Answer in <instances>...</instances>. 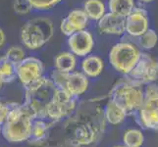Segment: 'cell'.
<instances>
[{"mask_svg": "<svg viewBox=\"0 0 158 147\" xmlns=\"http://www.w3.org/2000/svg\"><path fill=\"white\" fill-rule=\"evenodd\" d=\"M23 106L30 113L32 120L46 119V109L52 100L56 85L49 78L42 77L25 88Z\"/></svg>", "mask_w": 158, "mask_h": 147, "instance_id": "1", "label": "cell"}, {"mask_svg": "<svg viewBox=\"0 0 158 147\" xmlns=\"http://www.w3.org/2000/svg\"><path fill=\"white\" fill-rule=\"evenodd\" d=\"M9 113L1 128L3 137L10 143H22L31 137L32 118L23 104L8 103Z\"/></svg>", "mask_w": 158, "mask_h": 147, "instance_id": "2", "label": "cell"}, {"mask_svg": "<svg viewBox=\"0 0 158 147\" xmlns=\"http://www.w3.org/2000/svg\"><path fill=\"white\" fill-rule=\"evenodd\" d=\"M54 35L53 22L49 18L40 17L28 21L21 29V41L30 50H39Z\"/></svg>", "mask_w": 158, "mask_h": 147, "instance_id": "3", "label": "cell"}, {"mask_svg": "<svg viewBox=\"0 0 158 147\" xmlns=\"http://www.w3.org/2000/svg\"><path fill=\"white\" fill-rule=\"evenodd\" d=\"M140 86L130 80L120 81L111 90L110 99L123 108L127 114L139 111L143 101V91Z\"/></svg>", "mask_w": 158, "mask_h": 147, "instance_id": "4", "label": "cell"}, {"mask_svg": "<svg viewBox=\"0 0 158 147\" xmlns=\"http://www.w3.org/2000/svg\"><path fill=\"white\" fill-rule=\"evenodd\" d=\"M140 51L131 42H119L109 52V61L117 72L129 75L139 62Z\"/></svg>", "mask_w": 158, "mask_h": 147, "instance_id": "5", "label": "cell"}, {"mask_svg": "<svg viewBox=\"0 0 158 147\" xmlns=\"http://www.w3.org/2000/svg\"><path fill=\"white\" fill-rule=\"evenodd\" d=\"M56 88L63 89L75 98L85 94L89 89V78L83 72L63 73L54 69L50 76Z\"/></svg>", "mask_w": 158, "mask_h": 147, "instance_id": "6", "label": "cell"}, {"mask_svg": "<svg viewBox=\"0 0 158 147\" xmlns=\"http://www.w3.org/2000/svg\"><path fill=\"white\" fill-rule=\"evenodd\" d=\"M76 98L72 97L68 92L63 89L56 88L52 100L46 109V119L52 122H60L67 118L77 108Z\"/></svg>", "mask_w": 158, "mask_h": 147, "instance_id": "7", "label": "cell"}, {"mask_svg": "<svg viewBox=\"0 0 158 147\" xmlns=\"http://www.w3.org/2000/svg\"><path fill=\"white\" fill-rule=\"evenodd\" d=\"M139 111L140 121L146 129H158V86L153 83L146 86Z\"/></svg>", "mask_w": 158, "mask_h": 147, "instance_id": "8", "label": "cell"}, {"mask_svg": "<svg viewBox=\"0 0 158 147\" xmlns=\"http://www.w3.org/2000/svg\"><path fill=\"white\" fill-rule=\"evenodd\" d=\"M130 80L139 85L149 84L158 80V62L148 53H140L139 62L129 74Z\"/></svg>", "mask_w": 158, "mask_h": 147, "instance_id": "9", "label": "cell"}, {"mask_svg": "<svg viewBox=\"0 0 158 147\" xmlns=\"http://www.w3.org/2000/svg\"><path fill=\"white\" fill-rule=\"evenodd\" d=\"M43 64L39 58L26 57L16 66V76L24 88H27L43 76Z\"/></svg>", "mask_w": 158, "mask_h": 147, "instance_id": "10", "label": "cell"}, {"mask_svg": "<svg viewBox=\"0 0 158 147\" xmlns=\"http://www.w3.org/2000/svg\"><path fill=\"white\" fill-rule=\"evenodd\" d=\"M68 37L69 48L75 56L85 57L94 47V36L86 30L76 31Z\"/></svg>", "mask_w": 158, "mask_h": 147, "instance_id": "11", "label": "cell"}, {"mask_svg": "<svg viewBox=\"0 0 158 147\" xmlns=\"http://www.w3.org/2000/svg\"><path fill=\"white\" fill-rule=\"evenodd\" d=\"M97 22V28L101 34L122 35L126 32V18L120 15L108 12Z\"/></svg>", "mask_w": 158, "mask_h": 147, "instance_id": "12", "label": "cell"}, {"mask_svg": "<svg viewBox=\"0 0 158 147\" xmlns=\"http://www.w3.org/2000/svg\"><path fill=\"white\" fill-rule=\"evenodd\" d=\"M149 29L148 13L143 9L135 7L126 17V32L133 37H139Z\"/></svg>", "mask_w": 158, "mask_h": 147, "instance_id": "13", "label": "cell"}, {"mask_svg": "<svg viewBox=\"0 0 158 147\" xmlns=\"http://www.w3.org/2000/svg\"><path fill=\"white\" fill-rule=\"evenodd\" d=\"M89 19L88 15L85 14L84 10H73L67 15V17H65L61 21L60 30H61L62 34L70 36L76 31L85 30L89 25Z\"/></svg>", "mask_w": 158, "mask_h": 147, "instance_id": "14", "label": "cell"}, {"mask_svg": "<svg viewBox=\"0 0 158 147\" xmlns=\"http://www.w3.org/2000/svg\"><path fill=\"white\" fill-rule=\"evenodd\" d=\"M81 71L88 78H97L104 70V63L102 59L96 55L85 56L81 61Z\"/></svg>", "mask_w": 158, "mask_h": 147, "instance_id": "15", "label": "cell"}, {"mask_svg": "<svg viewBox=\"0 0 158 147\" xmlns=\"http://www.w3.org/2000/svg\"><path fill=\"white\" fill-rule=\"evenodd\" d=\"M103 114H104L105 121L108 124L113 125V126H117V125L123 123L128 115L127 112L112 99L106 103L104 110H103Z\"/></svg>", "mask_w": 158, "mask_h": 147, "instance_id": "16", "label": "cell"}, {"mask_svg": "<svg viewBox=\"0 0 158 147\" xmlns=\"http://www.w3.org/2000/svg\"><path fill=\"white\" fill-rule=\"evenodd\" d=\"M54 67L63 73H72L77 67V58L71 51H64L56 55Z\"/></svg>", "mask_w": 158, "mask_h": 147, "instance_id": "17", "label": "cell"}, {"mask_svg": "<svg viewBox=\"0 0 158 147\" xmlns=\"http://www.w3.org/2000/svg\"><path fill=\"white\" fill-rule=\"evenodd\" d=\"M109 12L126 18L135 8V0H109Z\"/></svg>", "mask_w": 158, "mask_h": 147, "instance_id": "18", "label": "cell"}, {"mask_svg": "<svg viewBox=\"0 0 158 147\" xmlns=\"http://www.w3.org/2000/svg\"><path fill=\"white\" fill-rule=\"evenodd\" d=\"M84 11L88 15L89 19L98 21L106 13V6L101 0H85Z\"/></svg>", "mask_w": 158, "mask_h": 147, "instance_id": "19", "label": "cell"}, {"mask_svg": "<svg viewBox=\"0 0 158 147\" xmlns=\"http://www.w3.org/2000/svg\"><path fill=\"white\" fill-rule=\"evenodd\" d=\"M50 124L46 123L43 119H35L32 121L31 126V141L44 142L47 137Z\"/></svg>", "mask_w": 158, "mask_h": 147, "instance_id": "20", "label": "cell"}, {"mask_svg": "<svg viewBox=\"0 0 158 147\" xmlns=\"http://www.w3.org/2000/svg\"><path fill=\"white\" fill-rule=\"evenodd\" d=\"M0 75L2 76L4 84H9L17 78L16 66L4 56L0 57Z\"/></svg>", "mask_w": 158, "mask_h": 147, "instance_id": "21", "label": "cell"}, {"mask_svg": "<svg viewBox=\"0 0 158 147\" xmlns=\"http://www.w3.org/2000/svg\"><path fill=\"white\" fill-rule=\"evenodd\" d=\"M123 141L127 147H141L144 141V137L140 130L132 129L125 132Z\"/></svg>", "mask_w": 158, "mask_h": 147, "instance_id": "22", "label": "cell"}, {"mask_svg": "<svg viewBox=\"0 0 158 147\" xmlns=\"http://www.w3.org/2000/svg\"><path fill=\"white\" fill-rule=\"evenodd\" d=\"M158 42V35L157 32L152 30L148 29L143 35L139 37V44L140 47H143L145 50H150L153 49Z\"/></svg>", "mask_w": 158, "mask_h": 147, "instance_id": "23", "label": "cell"}, {"mask_svg": "<svg viewBox=\"0 0 158 147\" xmlns=\"http://www.w3.org/2000/svg\"><path fill=\"white\" fill-rule=\"evenodd\" d=\"M5 57L10 62H12L15 66H17V65H19L26 58V51L23 47L18 45H13L7 49L6 53H5Z\"/></svg>", "mask_w": 158, "mask_h": 147, "instance_id": "24", "label": "cell"}, {"mask_svg": "<svg viewBox=\"0 0 158 147\" xmlns=\"http://www.w3.org/2000/svg\"><path fill=\"white\" fill-rule=\"evenodd\" d=\"M28 1L34 9L40 11H46L55 7L62 0H28Z\"/></svg>", "mask_w": 158, "mask_h": 147, "instance_id": "25", "label": "cell"}, {"mask_svg": "<svg viewBox=\"0 0 158 147\" xmlns=\"http://www.w3.org/2000/svg\"><path fill=\"white\" fill-rule=\"evenodd\" d=\"M13 8L15 12L21 16L28 15L32 9L28 0H14Z\"/></svg>", "mask_w": 158, "mask_h": 147, "instance_id": "26", "label": "cell"}, {"mask_svg": "<svg viewBox=\"0 0 158 147\" xmlns=\"http://www.w3.org/2000/svg\"><path fill=\"white\" fill-rule=\"evenodd\" d=\"M9 113V106L8 103L5 104L1 100H0V132H1V128L3 126L4 122L6 121V118Z\"/></svg>", "mask_w": 158, "mask_h": 147, "instance_id": "27", "label": "cell"}, {"mask_svg": "<svg viewBox=\"0 0 158 147\" xmlns=\"http://www.w3.org/2000/svg\"><path fill=\"white\" fill-rule=\"evenodd\" d=\"M5 42H6V35H5L4 31L0 28V48L4 46Z\"/></svg>", "mask_w": 158, "mask_h": 147, "instance_id": "28", "label": "cell"}, {"mask_svg": "<svg viewBox=\"0 0 158 147\" xmlns=\"http://www.w3.org/2000/svg\"><path fill=\"white\" fill-rule=\"evenodd\" d=\"M3 84H4V80H3V79H2V76L0 75V89L2 88Z\"/></svg>", "mask_w": 158, "mask_h": 147, "instance_id": "29", "label": "cell"}, {"mask_svg": "<svg viewBox=\"0 0 158 147\" xmlns=\"http://www.w3.org/2000/svg\"><path fill=\"white\" fill-rule=\"evenodd\" d=\"M141 2H143V3H149V2H152V1H154V0H140Z\"/></svg>", "mask_w": 158, "mask_h": 147, "instance_id": "30", "label": "cell"}, {"mask_svg": "<svg viewBox=\"0 0 158 147\" xmlns=\"http://www.w3.org/2000/svg\"><path fill=\"white\" fill-rule=\"evenodd\" d=\"M114 147H127V146H125V145H118V146H114Z\"/></svg>", "mask_w": 158, "mask_h": 147, "instance_id": "31", "label": "cell"}]
</instances>
